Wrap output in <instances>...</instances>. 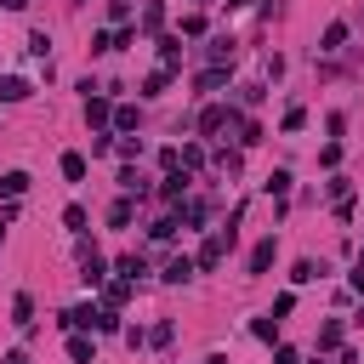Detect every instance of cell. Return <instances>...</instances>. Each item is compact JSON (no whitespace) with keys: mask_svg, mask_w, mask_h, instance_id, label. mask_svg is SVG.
<instances>
[{"mask_svg":"<svg viewBox=\"0 0 364 364\" xmlns=\"http://www.w3.org/2000/svg\"><path fill=\"white\" fill-rule=\"evenodd\" d=\"M6 364H28V353H6Z\"/></svg>","mask_w":364,"mask_h":364,"instance_id":"cell-36","label":"cell"},{"mask_svg":"<svg viewBox=\"0 0 364 364\" xmlns=\"http://www.w3.org/2000/svg\"><path fill=\"white\" fill-rule=\"evenodd\" d=\"M97 330L114 336V330H119V313H114V307H97Z\"/></svg>","mask_w":364,"mask_h":364,"instance_id":"cell-29","label":"cell"},{"mask_svg":"<svg viewBox=\"0 0 364 364\" xmlns=\"http://www.w3.org/2000/svg\"><path fill=\"white\" fill-rule=\"evenodd\" d=\"M193 267H199V262H188V256H171V262H165V279H171V284H182V279H193Z\"/></svg>","mask_w":364,"mask_h":364,"instance_id":"cell-10","label":"cell"},{"mask_svg":"<svg viewBox=\"0 0 364 364\" xmlns=\"http://www.w3.org/2000/svg\"><path fill=\"white\" fill-rule=\"evenodd\" d=\"M159 57H165V68H176V63H182V40L165 34V40H159Z\"/></svg>","mask_w":364,"mask_h":364,"instance_id":"cell-12","label":"cell"},{"mask_svg":"<svg viewBox=\"0 0 364 364\" xmlns=\"http://www.w3.org/2000/svg\"><path fill=\"white\" fill-rule=\"evenodd\" d=\"M341 40H347V23H330V28H324V46H318V51H341Z\"/></svg>","mask_w":364,"mask_h":364,"instance_id":"cell-19","label":"cell"},{"mask_svg":"<svg viewBox=\"0 0 364 364\" xmlns=\"http://www.w3.org/2000/svg\"><path fill=\"white\" fill-rule=\"evenodd\" d=\"M159 193H165V199H182V193H188V171H165Z\"/></svg>","mask_w":364,"mask_h":364,"instance_id":"cell-9","label":"cell"},{"mask_svg":"<svg viewBox=\"0 0 364 364\" xmlns=\"http://www.w3.org/2000/svg\"><path fill=\"white\" fill-rule=\"evenodd\" d=\"M165 85H171V68H154V74H148V80H142V97H159V91H165Z\"/></svg>","mask_w":364,"mask_h":364,"instance_id":"cell-13","label":"cell"},{"mask_svg":"<svg viewBox=\"0 0 364 364\" xmlns=\"http://www.w3.org/2000/svg\"><path fill=\"white\" fill-rule=\"evenodd\" d=\"M193 85H199V91H216V85H228V68H205Z\"/></svg>","mask_w":364,"mask_h":364,"instance_id":"cell-21","label":"cell"},{"mask_svg":"<svg viewBox=\"0 0 364 364\" xmlns=\"http://www.w3.org/2000/svg\"><path fill=\"white\" fill-rule=\"evenodd\" d=\"M85 125H114V108H108V97L97 91V97H85Z\"/></svg>","mask_w":364,"mask_h":364,"instance_id":"cell-4","label":"cell"},{"mask_svg":"<svg viewBox=\"0 0 364 364\" xmlns=\"http://www.w3.org/2000/svg\"><path fill=\"white\" fill-rule=\"evenodd\" d=\"M0 6H6V11H23V6H28V0H0Z\"/></svg>","mask_w":364,"mask_h":364,"instance_id":"cell-35","label":"cell"},{"mask_svg":"<svg viewBox=\"0 0 364 364\" xmlns=\"http://www.w3.org/2000/svg\"><path fill=\"white\" fill-rule=\"evenodd\" d=\"M68 358H74V364H97V347H91L85 336H68Z\"/></svg>","mask_w":364,"mask_h":364,"instance_id":"cell-11","label":"cell"},{"mask_svg":"<svg viewBox=\"0 0 364 364\" xmlns=\"http://www.w3.org/2000/svg\"><path fill=\"white\" fill-rule=\"evenodd\" d=\"M28 91H34V85H28V80H17V74H6V80H0V102H23Z\"/></svg>","mask_w":364,"mask_h":364,"instance_id":"cell-8","label":"cell"},{"mask_svg":"<svg viewBox=\"0 0 364 364\" xmlns=\"http://www.w3.org/2000/svg\"><path fill=\"white\" fill-rule=\"evenodd\" d=\"M63 176L68 182H85V154H63Z\"/></svg>","mask_w":364,"mask_h":364,"instance_id":"cell-14","label":"cell"},{"mask_svg":"<svg viewBox=\"0 0 364 364\" xmlns=\"http://www.w3.org/2000/svg\"><path fill=\"white\" fill-rule=\"evenodd\" d=\"M80 279H85V284H108V262H102L97 250H85V256H80Z\"/></svg>","mask_w":364,"mask_h":364,"instance_id":"cell-2","label":"cell"},{"mask_svg":"<svg viewBox=\"0 0 364 364\" xmlns=\"http://www.w3.org/2000/svg\"><path fill=\"white\" fill-rule=\"evenodd\" d=\"M119 273H125V279H131V284H136V279H142V273H148V262H142V256H119Z\"/></svg>","mask_w":364,"mask_h":364,"instance_id":"cell-23","label":"cell"},{"mask_svg":"<svg viewBox=\"0 0 364 364\" xmlns=\"http://www.w3.org/2000/svg\"><path fill=\"white\" fill-rule=\"evenodd\" d=\"M28 57H40V63H46V57H51V34H40V28H34V34H28Z\"/></svg>","mask_w":364,"mask_h":364,"instance_id":"cell-20","label":"cell"},{"mask_svg":"<svg viewBox=\"0 0 364 364\" xmlns=\"http://www.w3.org/2000/svg\"><path fill=\"white\" fill-rule=\"evenodd\" d=\"M114 131H136V108H114Z\"/></svg>","mask_w":364,"mask_h":364,"instance_id":"cell-30","label":"cell"},{"mask_svg":"<svg viewBox=\"0 0 364 364\" xmlns=\"http://www.w3.org/2000/svg\"><path fill=\"white\" fill-rule=\"evenodd\" d=\"M199 131H205V136H216V131H239V108H228V102L205 108V114H199Z\"/></svg>","mask_w":364,"mask_h":364,"instance_id":"cell-1","label":"cell"},{"mask_svg":"<svg viewBox=\"0 0 364 364\" xmlns=\"http://www.w3.org/2000/svg\"><path fill=\"white\" fill-rule=\"evenodd\" d=\"M205 216H210V205H205V199H188V210H182V222H188V228H199Z\"/></svg>","mask_w":364,"mask_h":364,"instance_id":"cell-22","label":"cell"},{"mask_svg":"<svg viewBox=\"0 0 364 364\" xmlns=\"http://www.w3.org/2000/svg\"><path fill=\"white\" fill-rule=\"evenodd\" d=\"M267 193L284 199V193H290V171H273V176H267Z\"/></svg>","mask_w":364,"mask_h":364,"instance_id":"cell-27","label":"cell"},{"mask_svg":"<svg viewBox=\"0 0 364 364\" xmlns=\"http://www.w3.org/2000/svg\"><path fill=\"white\" fill-rule=\"evenodd\" d=\"M239 142L256 148V142H262V125H256V119H239Z\"/></svg>","mask_w":364,"mask_h":364,"instance_id":"cell-24","label":"cell"},{"mask_svg":"<svg viewBox=\"0 0 364 364\" xmlns=\"http://www.w3.org/2000/svg\"><path fill=\"white\" fill-rule=\"evenodd\" d=\"M0 193H6V199H23V193H28V171H6V176H0Z\"/></svg>","mask_w":364,"mask_h":364,"instance_id":"cell-6","label":"cell"},{"mask_svg":"<svg viewBox=\"0 0 364 364\" xmlns=\"http://www.w3.org/2000/svg\"><path fill=\"white\" fill-rule=\"evenodd\" d=\"M318 273H324V262H296V267H290V279H296V284H313Z\"/></svg>","mask_w":364,"mask_h":364,"instance_id":"cell-16","label":"cell"},{"mask_svg":"<svg viewBox=\"0 0 364 364\" xmlns=\"http://www.w3.org/2000/svg\"><path fill=\"white\" fill-rule=\"evenodd\" d=\"M165 23V0H142V34H159Z\"/></svg>","mask_w":364,"mask_h":364,"instance_id":"cell-7","label":"cell"},{"mask_svg":"<svg viewBox=\"0 0 364 364\" xmlns=\"http://www.w3.org/2000/svg\"><path fill=\"white\" fill-rule=\"evenodd\" d=\"M6 228H11V222H0V239H6Z\"/></svg>","mask_w":364,"mask_h":364,"instance_id":"cell-39","label":"cell"},{"mask_svg":"<svg viewBox=\"0 0 364 364\" xmlns=\"http://www.w3.org/2000/svg\"><path fill=\"white\" fill-rule=\"evenodd\" d=\"M119 188H125V193H136V199H142V193H148V182H142V176H136V171H119Z\"/></svg>","mask_w":364,"mask_h":364,"instance_id":"cell-26","label":"cell"},{"mask_svg":"<svg viewBox=\"0 0 364 364\" xmlns=\"http://www.w3.org/2000/svg\"><path fill=\"white\" fill-rule=\"evenodd\" d=\"M63 228H68V233H85V210L68 205V210H63Z\"/></svg>","mask_w":364,"mask_h":364,"instance_id":"cell-28","label":"cell"},{"mask_svg":"<svg viewBox=\"0 0 364 364\" xmlns=\"http://www.w3.org/2000/svg\"><path fill=\"white\" fill-rule=\"evenodd\" d=\"M108 228H131V199H114L108 205Z\"/></svg>","mask_w":364,"mask_h":364,"instance_id":"cell-15","label":"cell"},{"mask_svg":"<svg viewBox=\"0 0 364 364\" xmlns=\"http://www.w3.org/2000/svg\"><path fill=\"white\" fill-rule=\"evenodd\" d=\"M358 273H364V250H358Z\"/></svg>","mask_w":364,"mask_h":364,"instance_id":"cell-38","label":"cell"},{"mask_svg":"<svg viewBox=\"0 0 364 364\" xmlns=\"http://www.w3.org/2000/svg\"><path fill=\"white\" fill-rule=\"evenodd\" d=\"M250 330H256V336H262V341H273V330H279V318H273V313H262V318H256V324H250Z\"/></svg>","mask_w":364,"mask_h":364,"instance_id":"cell-31","label":"cell"},{"mask_svg":"<svg viewBox=\"0 0 364 364\" xmlns=\"http://www.w3.org/2000/svg\"><path fill=\"white\" fill-rule=\"evenodd\" d=\"M205 364H228V358H222V353H216V358H205Z\"/></svg>","mask_w":364,"mask_h":364,"instance_id":"cell-37","label":"cell"},{"mask_svg":"<svg viewBox=\"0 0 364 364\" xmlns=\"http://www.w3.org/2000/svg\"><path fill=\"white\" fill-rule=\"evenodd\" d=\"M11 324H23V330L34 324V301H28V296H17V301H11Z\"/></svg>","mask_w":364,"mask_h":364,"instance_id":"cell-18","label":"cell"},{"mask_svg":"<svg viewBox=\"0 0 364 364\" xmlns=\"http://www.w3.org/2000/svg\"><path fill=\"white\" fill-rule=\"evenodd\" d=\"M273 256H279V245H273V239H262V245L250 250V262H245V267H250V273H267V267H273Z\"/></svg>","mask_w":364,"mask_h":364,"instance_id":"cell-5","label":"cell"},{"mask_svg":"<svg viewBox=\"0 0 364 364\" xmlns=\"http://www.w3.org/2000/svg\"><path fill=\"white\" fill-rule=\"evenodd\" d=\"M148 233H154V239H171V233H176V216H159V222H154Z\"/></svg>","mask_w":364,"mask_h":364,"instance_id":"cell-33","label":"cell"},{"mask_svg":"<svg viewBox=\"0 0 364 364\" xmlns=\"http://www.w3.org/2000/svg\"><path fill=\"white\" fill-rule=\"evenodd\" d=\"M273 364H301V358H296V347H279V353H273Z\"/></svg>","mask_w":364,"mask_h":364,"instance_id":"cell-34","label":"cell"},{"mask_svg":"<svg viewBox=\"0 0 364 364\" xmlns=\"http://www.w3.org/2000/svg\"><path fill=\"white\" fill-rule=\"evenodd\" d=\"M205 51H210V63H216V68H228V63H233V51H239V40H233V34H216Z\"/></svg>","mask_w":364,"mask_h":364,"instance_id":"cell-3","label":"cell"},{"mask_svg":"<svg viewBox=\"0 0 364 364\" xmlns=\"http://www.w3.org/2000/svg\"><path fill=\"white\" fill-rule=\"evenodd\" d=\"M193 165H205V148L199 142H182V171H193Z\"/></svg>","mask_w":364,"mask_h":364,"instance_id":"cell-25","label":"cell"},{"mask_svg":"<svg viewBox=\"0 0 364 364\" xmlns=\"http://www.w3.org/2000/svg\"><path fill=\"white\" fill-rule=\"evenodd\" d=\"M336 341H341V318H330V324L318 330V347H336Z\"/></svg>","mask_w":364,"mask_h":364,"instance_id":"cell-32","label":"cell"},{"mask_svg":"<svg viewBox=\"0 0 364 364\" xmlns=\"http://www.w3.org/2000/svg\"><path fill=\"white\" fill-rule=\"evenodd\" d=\"M125 296H131V279H114V284H102V301H108V307H119Z\"/></svg>","mask_w":364,"mask_h":364,"instance_id":"cell-17","label":"cell"}]
</instances>
